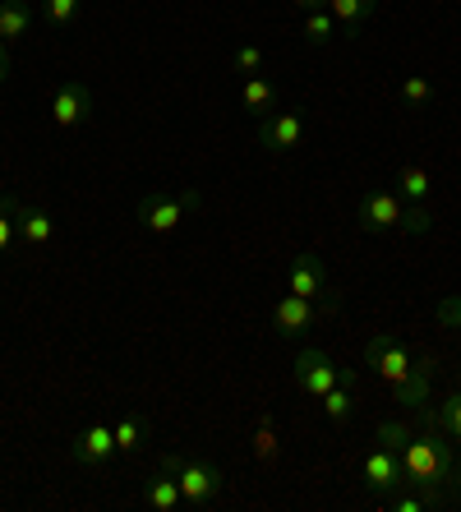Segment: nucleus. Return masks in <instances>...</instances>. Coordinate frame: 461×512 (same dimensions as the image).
<instances>
[{
    "mask_svg": "<svg viewBox=\"0 0 461 512\" xmlns=\"http://www.w3.org/2000/svg\"><path fill=\"white\" fill-rule=\"evenodd\" d=\"M397 457H402L406 485L429 489V494H425L429 508H443V494H438V485L452 476V453H448V443L434 439V434H406V443L397 448Z\"/></svg>",
    "mask_w": 461,
    "mask_h": 512,
    "instance_id": "f257e3e1",
    "label": "nucleus"
},
{
    "mask_svg": "<svg viewBox=\"0 0 461 512\" xmlns=\"http://www.w3.org/2000/svg\"><path fill=\"white\" fill-rule=\"evenodd\" d=\"M162 466L176 476L180 494H185V508H213L222 503L226 494V471L208 457H180V453H166Z\"/></svg>",
    "mask_w": 461,
    "mask_h": 512,
    "instance_id": "f03ea898",
    "label": "nucleus"
},
{
    "mask_svg": "<svg viewBox=\"0 0 461 512\" xmlns=\"http://www.w3.org/2000/svg\"><path fill=\"white\" fill-rule=\"evenodd\" d=\"M199 190H148L139 199V222L143 231H153V236H171V231L185 222L190 213H199Z\"/></svg>",
    "mask_w": 461,
    "mask_h": 512,
    "instance_id": "7ed1b4c3",
    "label": "nucleus"
},
{
    "mask_svg": "<svg viewBox=\"0 0 461 512\" xmlns=\"http://www.w3.org/2000/svg\"><path fill=\"white\" fill-rule=\"evenodd\" d=\"M365 365L369 370H379V379L388 383H406L420 365H415V356H411V346L402 342L397 333H379V337H369L365 342Z\"/></svg>",
    "mask_w": 461,
    "mask_h": 512,
    "instance_id": "20e7f679",
    "label": "nucleus"
},
{
    "mask_svg": "<svg viewBox=\"0 0 461 512\" xmlns=\"http://www.w3.org/2000/svg\"><path fill=\"white\" fill-rule=\"evenodd\" d=\"M337 383H355V374L351 370H337V365H332L323 351H314V346H305V351L296 356V388L305 397H314V402H319V397L328 393V388H337Z\"/></svg>",
    "mask_w": 461,
    "mask_h": 512,
    "instance_id": "39448f33",
    "label": "nucleus"
},
{
    "mask_svg": "<svg viewBox=\"0 0 461 512\" xmlns=\"http://www.w3.org/2000/svg\"><path fill=\"white\" fill-rule=\"evenodd\" d=\"M93 120V93L83 79H65V84L51 93V125L56 130H83Z\"/></svg>",
    "mask_w": 461,
    "mask_h": 512,
    "instance_id": "423d86ee",
    "label": "nucleus"
},
{
    "mask_svg": "<svg viewBox=\"0 0 461 512\" xmlns=\"http://www.w3.org/2000/svg\"><path fill=\"white\" fill-rule=\"evenodd\" d=\"M355 222L360 231H402L406 227V199L388 190H369L355 208Z\"/></svg>",
    "mask_w": 461,
    "mask_h": 512,
    "instance_id": "0eeeda50",
    "label": "nucleus"
},
{
    "mask_svg": "<svg viewBox=\"0 0 461 512\" xmlns=\"http://www.w3.org/2000/svg\"><path fill=\"white\" fill-rule=\"evenodd\" d=\"M360 480H365V489H374V494H392V489L406 485V471H402V457H397V448H374V453H365V462H360Z\"/></svg>",
    "mask_w": 461,
    "mask_h": 512,
    "instance_id": "6e6552de",
    "label": "nucleus"
},
{
    "mask_svg": "<svg viewBox=\"0 0 461 512\" xmlns=\"http://www.w3.org/2000/svg\"><path fill=\"white\" fill-rule=\"evenodd\" d=\"M116 434H111L107 420H93V425L83 429L79 439L70 443V457L79 466H93V471H102V466H111V457H116Z\"/></svg>",
    "mask_w": 461,
    "mask_h": 512,
    "instance_id": "1a4fd4ad",
    "label": "nucleus"
},
{
    "mask_svg": "<svg viewBox=\"0 0 461 512\" xmlns=\"http://www.w3.org/2000/svg\"><path fill=\"white\" fill-rule=\"evenodd\" d=\"M300 139H305V116H296V111H272L259 120V143L272 153H291V148H300Z\"/></svg>",
    "mask_w": 461,
    "mask_h": 512,
    "instance_id": "9d476101",
    "label": "nucleus"
},
{
    "mask_svg": "<svg viewBox=\"0 0 461 512\" xmlns=\"http://www.w3.org/2000/svg\"><path fill=\"white\" fill-rule=\"evenodd\" d=\"M314 323V300L296 296V291H286L277 305H272V333L277 337H300Z\"/></svg>",
    "mask_w": 461,
    "mask_h": 512,
    "instance_id": "9b49d317",
    "label": "nucleus"
},
{
    "mask_svg": "<svg viewBox=\"0 0 461 512\" xmlns=\"http://www.w3.org/2000/svg\"><path fill=\"white\" fill-rule=\"evenodd\" d=\"M139 499H143V508H153V512H180L185 508V494H180L176 476H171L162 462H157V471L139 485Z\"/></svg>",
    "mask_w": 461,
    "mask_h": 512,
    "instance_id": "f8f14e48",
    "label": "nucleus"
},
{
    "mask_svg": "<svg viewBox=\"0 0 461 512\" xmlns=\"http://www.w3.org/2000/svg\"><path fill=\"white\" fill-rule=\"evenodd\" d=\"M286 291H296V296L314 300L328 291V263L319 259V254H300L296 263H291V273H286Z\"/></svg>",
    "mask_w": 461,
    "mask_h": 512,
    "instance_id": "ddd939ff",
    "label": "nucleus"
},
{
    "mask_svg": "<svg viewBox=\"0 0 461 512\" xmlns=\"http://www.w3.org/2000/svg\"><path fill=\"white\" fill-rule=\"evenodd\" d=\"M51 236H56V222H51L47 208H28V203H19V240H24L28 250H42Z\"/></svg>",
    "mask_w": 461,
    "mask_h": 512,
    "instance_id": "4468645a",
    "label": "nucleus"
},
{
    "mask_svg": "<svg viewBox=\"0 0 461 512\" xmlns=\"http://www.w3.org/2000/svg\"><path fill=\"white\" fill-rule=\"evenodd\" d=\"M240 107L249 111V116H272V107H277V88H272V79H259V74H249L245 84H240Z\"/></svg>",
    "mask_w": 461,
    "mask_h": 512,
    "instance_id": "2eb2a0df",
    "label": "nucleus"
},
{
    "mask_svg": "<svg viewBox=\"0 0 461 512\" xmlns=\"http://www.w3.org/2000/svg\"><path fill=\"white\" fill-rule=\"evenodd\" d=\"M33 28V5L28 0H5L0 5V42H19Z\"/></svg>",
    "mask_w": 461,
    "mask_h": 512,
    "instance_id": "dca6fc26",
    "label": "nucleus"
},
{
    "mask_svg": "<svg viewBox=\"0 0 461 512\" xmlns=\"http://www.w3.org/2000/svg\"><path fill=\"white\" fill-rule=\"evenodd\" d=\"M323 10L337 19V28H360L374 19V10H379V0H328Z\"/></svg>",
    "mask_w": 461,
    "mask_h": 512,
    "instance_id": "f3484780",
    "label": "nucleus"
},
{
    "mask_svg": "<svg viewBox=\"0 0 461 512\" xmlns=\"http://www.w3.org/2000/svg\"><path fill=\"white\" fill-rule=\"evenodd\" d=\"M397 190H402L406 203H429V194H434V180H429L425 167H415V162H406L402 171H397Z\"/></svg>",
    "mask_w": 461,
    "mask_h": 512,
    "instance_id": "a211bd4d",
    "label": "nucleus"
},
{
    "mask_svg": "<svg viewBox=\"0 0 461 512\" xmlns=\"http://www.w3.org/2000/svg\"><path fill=\"white\" fill-rule=\"evenodd\" d=\"M111 434H116V448H120V453H139L143 443H148V420L134 416V411H125V416L111 425Z\"/></svg>",
    "mask_w": 461,
    "mask_h": 512,
    "instance_id": "6ab92c4d",
    "label": "nucleus"
},
{
    "mask_svg": "<svg viewBox=\"0 0 461 512\" xmlns=\"http://www.w3.org/2000/svg\"><path fill=\"white\" fill-rule=\"evenodd\" d=\"M254 457H259V466H277V457H282V443H277L272 416L254 420Z\"/></svg>",
    "mask_w": 461,
    "mask_h": 512,
    "instance_id": "aec40b11",
    "label": "nucleus"
},
{
    "mask_svg": "<svg viewBox=\"0 0 461 512\" xmlns=\"http://www.w3.org/2000/svg\"><path fill=\"white\" fill-rule=\"evenodd\" d=\"M392 397H397L402 406H425V397H429V365H420V370H415L406 383H392Z\"/></svg>",
    "mask_w": 461,
    "mask_h": 512,
    "instance_id": "412c9836",
    "label": "nucleus"
},
{
    "mask_svg": "<svg viewBox=\"0 0 461 512\" xmlns=\"http://www.w3.org/2000/svg\"><path fill=\"white\" fill-rule=\"evenodd\" d=\"M319 402H323V411H328L332 425H346V420H351V383H337V388H328Z\"/></svg>",
    "mask_w": 461,
    "mask_h": 512,
    "instance_id": "4be33fe9",
    "label": "nucleus"
},
{
    "mask_svg": "<svg viewBox=\"0 0 461 512\" xmlns=\"http://www.w3.org/2000/svg\"><path fill=\"white\" fill-rule=\"evenodd\" d=\"M14 236H19V199L0 194V254L14 245Z\"/></svg>",
    "mask_w": 461,
    "mask_h": 512,
    "instance_id": "5701e85b",
    "label": "nucleus"
},
{
    "mask_svg": "<svg viewBox=\"0 0 461 512\" xmlns=\"http://www.w3.org/2000/svg\"><path fill=\"white\" fill-rule=\"evenodd\" d=\"M332 33H337V19H332L328 10H309L305 14V37L314 42V47H328Z\"/></svg>",
    "mask_w": 461,
    "mask_h": 512,
    "instance_id": "b1692460",
    "label": "nucleus"
},
{
    "mask_svg": "<svg viewBox=\"0 0 461 512\" xmlns=\"http://www.w3.org/2000/svg\"><path fill=\"white\" fill-rule=\"evenodd\" d=\"M402 102H406V107H425V102H434V84H429L425 74L402 79Z\"/></svg>",
    "mask_w": 461,
    "mask_h": 512,
    "instance_id": "393cba45",
    "label": "nucleus"
},
{
    "mask_svg": "<svg viewBox=\"0 0 461 512\" xmlns=\"http://www.w3.org/2000/svg\"><path fill=\"white\" fill-rule=\"evenodd\" d=\"M434 425H438V429H448L452 439H461V393H452L448 402L438 406V411H434Z\"/></svg>",
    "mask_w": 461,
    "mask_h": 512,
    "instance_id": "a878e982",
    "label": "nucleus"
},
{
    "mask_svg": "<svg viewBox=\"0 0 461 512\" xmlns=\"http://www.w3.org/2000/svg\"><path fill=\"white\" fill-rule=\"evenodd\" d=\"M42 14H47V24L70 28L74 14H79V0H42Z\"/></svg>",
    "mask_w": 461,
    "mask_h": 512,
    "instance_id": "bb28decb",
    "label": "nucleus"
},
{
    "mask_svg": "<svg viewBox=\"0 0 461 512\" xmlns=\"http://www.w3.org/2000/svg\"><path fill=\"white\" fill-rule=\"evenodd\" d=\"M383 499H388V508H397V512H425L429 508L425 494H397V489H392V494H383Z\"/></svg>",
    "mask_w": 461,
    "mask_h": 512,
    "instance_id": "cd10ccee",
    "label": "nucleus"
},
{
    "mask_svg": "<svg viewBox=\"0 0 461 512\" xmlns=\"http://www.w3.org/2000/svg\"><path fill=\"white\" fill-rule=\"evenodd\" d=\"M406 434H411V429H406L402 420H383V425H379V443H383V448H402Z\"/></svg>",
    "mask_w": 461,
    "mask_h": 512,
    "instance_id": "c85d7f7f",
    "label": "nucleus"
},
{
    "mask_svg": "<svg viewBox=\"0 0 461 512\" xmlns=\"http://www.w3.org/2000/svg\"><path fill=\"white\" fill-rule=\"evenodd\" d=\"M236 70L240 74H259L263 70V51L259 47H236Z\"/></svg>",
    "mask_w": 461,
    "mask_h": 512,
    "instance_id": "c756f323",
    "label": "nucleus"
},
{
    "mask_svg": "<svg viewBox=\"0 0 461 512\" xmlns=\"http://www.w3.org/2000/svg\"><path fill=\"white\" fill-rule=\"evenodd\" d=\"M438 323H443V328H461V296L438 300Z\"/></svg>",
    "mask_w": 461,
    "mask_h": 512,
    "instance_id": "7c9ffc66",
    "label": "nucleus"
},
{
    "mask_svg": "<svg viewBox=\"0 0 461 512\" xmlns=\"http://www.w3.org/2000/svg\"><path fill=\"white\" fill-rule=\"evenodd\" d=\"M10 74V42H0V79Z\"/></svg>",
    "mask_w": 461,
    "mask_h": 512,
    "instance_id": "2f4dec72",
    "label": "nucleus"
},
{
    "mask_svg": "<svg viewBox=\"0 0 461 512\" xmlns=\"http://www.w3.org/2000/svg\"><path fill=\"white\" fill-rule=\"evenodd\" d=\"M296 5H300V10L309 14V10H323V5H328V0H296Z\"/></svg>",
    "mask_w": 461,
    "mask_h": 512,
    "instance_id": "473e14b6",
    "label": "nucleus"
}]
</instances>
